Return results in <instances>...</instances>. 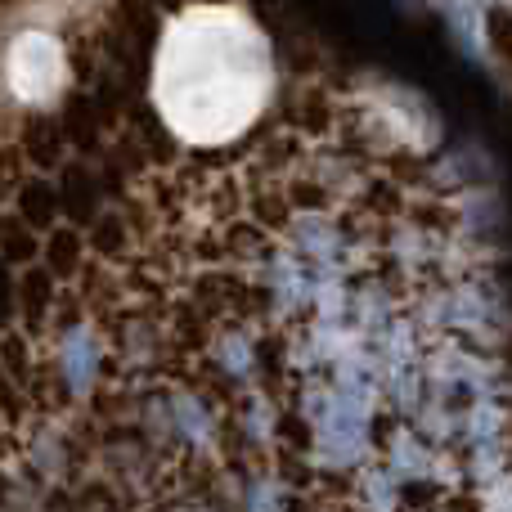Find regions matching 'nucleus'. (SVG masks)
<instances>
[{
    "mask_svg": "<svg viewBox=\"0 0 512 512\" xmlns=\"http://www.w3.org/2000/svg\"><path fill=\"white\" fill-rule=\"evenodd\" d=\"M270 99V50L239 9H194L158 54V108L176 135L225 144Z\"/></svg>",
    "mask_w": 512,
    "mask_h": 512,
    "instance_id": "nucleus-1",
    "label": "nucleus"
},
{
    "mask_svg": "<svg viewBox=\"0 0 512 512\" xmlns=\"http://www.w3.org/2000/svg\"><path fill=\"white\" fill-rule=\"evenodd\" d=\"M59 77H63V59H59L54 36H45V32L18 36L14 50H9V86L23 99H41L59 86Z\"/></svg>",
    "mask_w": 512,
    "mask_h": 512,
    "instance_id": "nucleus-2",
    "label": "nucleus"
}]
</instances>
